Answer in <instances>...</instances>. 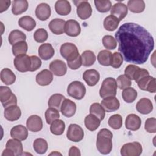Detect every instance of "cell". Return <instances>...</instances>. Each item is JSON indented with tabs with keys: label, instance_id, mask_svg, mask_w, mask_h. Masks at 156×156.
I'll return each instance as SVG.
<instances>
[{
	"label": "cell",
	"instance_id": "cell-1",
	"mask_svg": "<svg viewBox=\"0 0 156 156\" xmlns=\"http://www.w3.org/2000/svg\"><path fill=\"white\" fill-rule=\"evenodd\" d=\"M115 36L118 43V51L127 62L138 65L144 63L154 48L152 35L136 23H124Z\"/></svg>",
	"mask_w": 156,
	"mask_h": 156
},
{
	"label": "cell",
	"instance_id": "cell-2",
	"mask_svg": "<svg viewBox=\"0 0 156 156\" xmlns=\"http://www.w3.org/2000/svg\"><path fill=\"white\" fill-rule=\"evenodd\" d=\"M112 132L104 128L99 130L97 135L96 147L98 151L104 155H107L110 153L112 150Z\"/></svg>",
	"mask_w": 156,
	"mask_h": 156
},
{
	"label": "cell",
	"instance_id": "cell-3",
	"mask_svg": "<svg viewBox=\"0 0 156 156\" xmlns=\"http://www.w3.org/2000/svg\"><path fill=\"white\" fill-rule=\"evenodd\" d=\"M117 83L113 77H107L105 79L99 90V95L102 98L110 96H115L117 92Z\"/></svg>",
	"mask_w": 156,
	"mask_h": 156
},
{
	"label": "cell",
	"instance_id": "cell-4",
	"mask_svg": "<svg viewBox=\"0 0 156 156\" xmlns=\"http://www.w3.org/2000/svg\"><path fill=\"white\" fill-rule=\"evenodd\" d=\"M60 52L67 62L75 60L80 55L77 46L71 43L62 44L60 48Z\"/></svg>",
	"mask_w": 156,
	"mask_h": 156
},
{
	"label": "cell",
	"instance_id": "cell-5",
	"mask_svg": "<svg viewBox=\"0 0 156 156\" xmlns=\"http://www.w3.org/2000/svg\"><path fill=\"white\" fill-rule=\"evenodd\" d=\"M66 91L69 96L77 100H80L85 95L86 88L83 83L76 80L69 84Z\"/></svg>",
	"mask_w": 156,
	"mask_h": 156
},
{
	"label": "cell",
	"instance_id": "cell-6",
	"mask_svg": "<svg viewBox=\"0 0 156 156\" xmlns=\"http://www.w3.org/2000/svg\"><path fill=\"white\" fill-rule=\"evenodd\" d=\"M0 101L5 108L17 104V98L12 90L5 86L0 87Z\"/></svg>",
	"mask_w": 156,
	"mask_h": 156
},
{
	"label": "cell",
	"instance_id": "cell-7",
	"mask_svg": "<svg viewBox=\"0 0 156 156\" xmlns=\"http://www.w3.org/2000/svg\"><path fill=\"white\" fill-rule=\"evenodd\" d=\"M120 151L122 156H139L142 153L143 148L140 143L135 141L124 144Z\"/></svg>",
	"mask_w": 156,
	"mask_h": 156
},
{
	"label": "cell",
	"instance_id": "cell-8",
	"mask_svg": "<svg viewBox=\"0 0 156 156\" xmlns=\"http://www.w3.org/2000/svg\"><path fill=\"white\" fill-rule=\"evenodd\" d=\"M13 65L16 69L20 72L24 73L29 71L31 66L30 57L27 54L16 56L13 60Z\"/></svg>",
	"mask_w": 156,
	"mask_h": 156
},
{
	"label": "cell",
	"instance_id": "cell-9",
	"mask_svg": "<svg viewBox=\"0 0 156 156\" xmlns=\"http://www.w3.org/2000/svg\"><path fill=\"white\" fill-rule=\"evenodd\" d=\"M84 136V132L82 128L78 124H71L66 132L67 138L73 142L80 141Z\"/></svg>",
	"mask_w": 156,
	"mask_h": 156
},
{
	"label": "cell",
	"instance_id": "cell-10",
	"mask_svg": "<svg viewBox=\"0 0 156 156\" xmlns=\"http://www.w3.org/2000/svg\"><path fill=\"white\" fill-rule=\"evenodd\" d=\"M77 15L82 20H85L90 18L92 14V8L90 4L87 1H77Z\"/></svg>",
	"mask_w": 156,
	"mask_h": 156
},
{
	"label": "cell",
	"instance_id": "cell-11",
	"mask_svg": "<svg viewBox=\"0 0 156 156\" xmlns=\"http://www.w3.org/2000/svg\"><path fill=\"white\" fill-rule=\"evenodd\" d=\"M43 126L42 119L38 115H31L26 121V127L27 129L31 132H39L42 129Z\"/></svg>",
	"mask_w": 156,
	"mask_h": 156
},
{
	"label": "cell",
	"instance_id": "cell-12",
	"mask_svg": "<svg viewBox=\"0 0 156 156\" xmlns=\"http://www.w3.org/2000/svg\"><path fill=\"white\" fill-rule=\"evenodd\" d=\"M49 69L56 76H63L67 71V67L66 63L58 59H56L51 62L49 64Z\"/></svg>",
	"mask_w": 156,
	"mask_h": 156
},
{
	"label": "cell",
	"instance_id": "cell-13",
	"mask_svg": "<svg viewBox=\"0 0 156 156\" xmlns=\"http://www.w3.org/2000/svg\"><path fill=\"white\" fill-rule=\"evenodd\" d=\"M101 104L105 111L107 112L116 111L120 106L119 101L115 96H110L104 98L101 101Z\"/></svg>",
	"mask_w": 156,
	"mask_h": 156
},
{
	"label": "cell",
	"instance_id": "cell-14",
	"mask_svg": "<svg viewBox=\"0 0 156 156\" xmlns=\"http://www.w3.org/2000/svg\"><path fill=\"white\" fill-rule=\"evenodd\" d=\"M81 32L79 23L74 20H69L66 21L65 25V32L70 37H77Z\"/></svg>",
	"mask_w": 156,
	"mask_h": 156
},
{
	"label": "cell",
	"instance_id": "cell-15",
	"mask_svg": "<svg viewBox=\"0 0 156 156\" xmlns=\"http://www.w3.org/2000/svg\"><path fill=\"white\" fill-rule=\"evenodd\" d=\"M76 104L75 102L69 99H65L61 107L60 112L62 115L66 117L70 118L74 115L76 112Z\"/></svg>",
	"mask_w": 156,
	"mask_h": 156
},
{
	"label": "cell",
	"instance_id": "cell-16",
	"mask_svg": "<svg viewBox=\"0 0 156 156\" xmlns=\"http://www.w3.org/2000/svg\"><path fill=\"white\" fill-rule=\"evenodd\" d=\"M127 13L128 9L127 5L120 2L115 3L110 9L111 15L116 16L119 21L126 16Z\"/></svg>",
	"mask_w": 156,
	"mask_h": 156
},
{
	"label": "cell",
	"instance_id": "cell-17",
	"mask_svg": "<svg viewBox=\"0 0 156 156\" xmlns=\"http://www.w3.org/2000/svg\"><path fill=\"white\" fill-rule=\"evenodd\" d=\"M83 79L90 87L96 85L100 79L99 72L94 69L86 70L83 74Z\"/></svg>",
	"mask_w": 156,
	"mask_h": 156
},
{
	"label": "cell",
	"instance_id": "cell-18",
	"mask_svg": "<svg viewBox=\"0 0 156 156\" xmlns=\"http://www.w3.org/2000/svg\"><path fill=\"white\" fill-rule=\"evenodd\" d=\"M4 115L7 120L14 121L20 119L21 115V111L17 105H13L5 108Z\"/></svg>",
	"mask_w": 156,
	"mask_h": 156
},
{
	"label": "cell",
	"instance_id": "cell-19",
	"mask_svg": "<svg viewBox=\"0 0 156 156\" xmlns=\"http://www.w3.org/2000/svg\"><path fill=\"white\" fill-rule=\"evenodd\" d=\"M35 13L38 20L40 21H46L51 16V7L46 3H41L37 6Z\"/></svg>",
	"mask_w": 156,
	"mask_h": 156
},
{
	"label": "cell",
	"instance_id": "cell-20",
	"mask_svg": "<svg viewBox=\"0 0 156 156\" xmlns=\"http://www.w3.org/2000/svg\"><path fill=\"white\" fill-rule=\"evenodd\" d=\"M141 125V120L138 115L135 114H130L126 117L125 126L127 129L136 131L140 128Z\"/></svg>",
	"mask_w": 156,
	"mask_h": 156
},
{
	"label": "cell",
	"instance_id": "cell-21",
	"mask_svg": "<svg viewBox=\"0 0 156 156\" xmlns=\"http://www.w3.org/2000/svg\"><path fill=\"white\" fill-rule=\"evenodd\" d=\"M53 80V74L47 69H43L36 76V82L40 86H47Z\"/></svg>",
	"mask_w": 156,
	"mask_h": 156
},
{
	"label": "cell",
	"instance_id": "cell-22",
	"mask_svg": "<svg viewBox=\"0 0 156 156\" xmlns=\"http://www.w3.org/2000/svg\"><path fill=\"white\" fill-rule=\"evenodd\" d=\"M10 136L14 139L24 141L28 136L27 128L23 125L15 126L10 130Z\"/></svg>",
	"mask_w": 156,
	"mask_h": 156
},
{
	"label": "cell",
	"instance_id": "cell-23",
	"mask_svg": "<svg viewBox=\"0 0 156 156\" xmlns=\"http://www.w3.org/2000/svg\"><path fill=\"white\" fill-rule=\"evenodd\" d=\"M136 110L143 115L150 113L153 110V105L151 101L146 98H141L136 105Z\"/></svg>",
	"mask_w": 156,
	"mask_h": 156
},
{
	"label": "cell",
	"instance_id": "cell-24",
	"mask_svg": "<svg viewBox=\"0 0 156 156\" xmlns=\"http://www.w3.org/2000/svg\"><path fill=\"white\" fill-rule=\"evenodd\" d=\"M66 21L60 18H55L49 23L50 30L55 35H61L65 32V25Z\"/></svg>",
	"mask_w": 156,
	"mask_h": 156
},
{
	"label": "cell",
	"instance_id": "cell-25",
	"mask_svg": "<svg viewBox=\"0 0 156 156\" xmlns=\"http://www.w3.org/2000/svg\"><path fill=\"white\" fill-rule=\"evenodd\" d=\"M54 49L50 43H44L39 46V57L44 60H48L54 56Z\"/></svg>",
	"mask_w": 156,
	"mask_h": 156
},
{
	"label": "cell",
	"instance_id": "cell-26",
	"mask_svg": "<svg viewBox=\"0 0 156 156\" xmlns=\"http://www.w3.org/2000/svg\"><path fill=\"white\" fill-rule=\"evenodd\" d=\"M54 8L57 13L62 16L68 15L71 10V4L66 0H58L56 1Z\"/></svg>",
	"mask_w": 156,
	"mask_h": 156
},
{
	"label": "cell",
	"instance_id": "cell-27",
	"mask_svg": "<svg viewBox=\"0 0 156 156\" xmlns=\"http://www.w3.org/2000/svg\"><path fill=\"white\" fill-rule=\"evenodd\" d=\"M29 4L26 0H14L12 1V12L15 15H19L25 12L28 9Z\"/></svg>",
	"mask_w": 156,
	"mask_h": 156
},
{
	"label": "cell",
	"instance_id": "cell-28",
	"mask_svg": "<svg viewBox=\"0 0 156 156\" xmlns=\"http://www.w3.org/2000/svg\"><path fill=\"white\" fill-rule=\"evenodd\" d=\"M85 126L86 128L90 131L96 130L100 126L101 120L95 115L89 114L85 118Z\"/></svg>",
	"mask_w": 156,
	"mask_h": 156
},
{
	"label": "cell",
	"instance_id": "cell-29",
	"mask_svg": "<svg viewBox=\"0 0 156 156\" xmlns=\"http://www.w3.org/2000/svg\"><path fill=\"white\" fill-rule=\"evenodd\" d=\"M6 148L11 150L15 155H21L23 152V144L20 140L16 139H10L7 141L6 145Z\"/></svg>",
	"mask_w": 156,
	"mask_h": 156
},
{
	"label": "cell",
	"instance_id": "cell-30",
	"mask_svg": "<svg viewBox=\"0 0 156 156\" xmlns=\"http://www.w3.org/2000/svg\"><path fill=\"white\" fill-rule=\"evenodd\" d=\"M18 25L27 31H32L36 26V21L30 16H24L19 19Z\"/></svg>",
	"mask_w": 156,
	"mask_h": 156
},
{
	"label": "cell",
	"instance_id": "cell-31",
	"mask_svg": "<svg viewBox=\"0 0 156 156\" xmlns=\"http://www.w3.org/2000/svg\"><path fill=\"white\" fill-rule=\"evenodd\" d=\"M1 80L5 85H10L15 83L16 76L9 68H4L1 71Z\"/></svg>",
	"mask_w": 156,
	"mask_h": 156
},
{
	"label": "cell",
	"instance_id": "cell-32",
	"mask_svg": "<svg viewBox=\"0 0 156 156\" xmlns=\"http://www.w3.org/2000/svg\"><path fill=\"white\" fill-rule=\"evenodd\" d=\"M119 23V20L116 16L110 15L105 18L103 25L105 30L112 32L117 29Z\"/></svg>",
	"mask_w": 156,
	"mask_h": 156
},
{
	"label": "cell",
	"instance_id": "cell-33",
	"mask_svg": "<svg viewBox=\"0 0 156 156\" xmlns=\"http://www.w3.org/2000/svg\"><path fill=\"white\" fill-rule=\"evenodd\" d=\"M127 7L130 12L140 13L144 11L145 3L143 0H129L127 2Z\"/></svg>",
	"mask_w": 156,
	"mask_h": 156
},
{
	"label": "cell",
	"instance_id": "cell-34",
	"mask_svg": "<svg viewBox=\"0 0 156 156\" xmlns=\"http://www.w3.org/2000/svg\"><path fill=\"white\" fill-rule=\"evenodd\" d=\"M26 39V34L22 31L16 29L11 31L8 37L9 42L12 46L18 42L25 41Z\"/></svg>",
	"mask_w": 156,
	"mask_h": 156
},
{
	"label": "cell",
	"instance_id": "cell-35",
	"mask_svg": "<svg viewBox=\"0 0 156 156\" xmlns=\"http://www.w3.org/2000/svg\"><path fill=\"white\" fill-rule=\"evenodd\" d=\"M65 129V124L61 119L54 121L50 126L51 132L55 135H61L63 133Z\"/></svg>",
	"mask_w": 156,
	"mask_h": 156
},
{
	"label": "cell",
	"instance_id": "cell-36",
	"mask_svg": "<svg viewBox=\"0 0 156 156\" xmlns=\"http://www.w3.org/2000/svg\"><path fill=\"white\" fill-rule=\"evenodd\" d=\"M34 151L39 154H44L48 150V144L47 141L41 138H37L33 143Z\"/></svg>",
	"mask_w": 156,
	"mask_h": 156
},
{
	"label": "cell",
	"instance_id": "cell-37",
	"mask_svg": "<svg viewBox=\"0 0 156 156\" xmlns=\"http://www.w3.org/2000/svg\"><path fill=\"white\" fill-rule=\"evenodd\" d=\"M82 63L84 66H90L96 61V55L94 52L90 50L85 51L81 55Z\"/></svg>",
	"mask_w": 156,
	"mask_h": 156
},
{
	"label": "cell",
	"instance_id": "cell-38",
	"mask_svg": "<svg viewBox=\"0 0 156 156\" xmlns=\"http://www.w3.org/2000/svg\"><path fill=\"white\" fill-rule=\"evenodd\" d=\"M65 99V97L62 94L55 93L52 94L49 99L48 106L49 107H53L56 109L60 108L61 105Z\"/></svg>",
	"mask_w": 156,
	"mask_h": 156
},
{
	"label": "cell",
	"instance_id": "cell-39",
	"mask_svg": "<svg viewBox=\"0 0 156 156\" xmlns=\"http://www.w3.org/2000/svg\"><path fill=\"white\" fill-rule=\"evenodd\" d=\"M137 91L135 89L132 87H128L125 89L122 92V97L124 101L127 103H132L137 98Z\"/></svg>",
	"mask_w": 156,
	"mask_h": 156
},
{
	"label": "cell",
	"instance_id": "cell-40",
	"mask_svg": "<svg viewBox=\"0 0 156 156\" xmlns=\"http://www.w3.org/2000/svg\"><path fill=\"white\" fill-rule=\"evenodd\" d=\"M112 52L108 50H102L98 55V62L103 66H109L110 65Z\"/></svg>",
	"mask_w": 156,
	"mask_h": 156
},
{
	"label": "cell",
	"instance_id": "cell-41",
	"mask_svg": "<svg viewBox=\"0 0 156 156\" xmlns=\"http://www.w3.org/2000/svg\"><path fill=\"white\" fill-rule=\"evenodd\" d=\"M28 49L27 43L25 41L18 42L12 46V53L13 55L18 56L19 55L26 54Z\"/></svg>",
	"mask_w": 156,
	"mask_h": 156
},
{
	"label": "cell",
	"instance_id": "cell-42",
	"mask_svg": "<svg viewBox=\"0 0 156 156\" xmlns=\"http://www.w3.org/2000/svg\"><path fill=\"white\" fill-rule=\"evenodd\" d=\"M90 113L97 116L101 121L104 119L105 115V111L99 103H93L90 107Z\"/></svg>",
	"mask_w": 156,
	"mask_h": 156
},
{
	"label": "cell",
	"instance_id": "cell-43",
	"mask_svg": "<svg viewBox=\"0 0 156 156\" xmlns=\"http://www.w3.org/2000/svg\"><path fill=\"white\" fill-rule=\"evenodd\" d=\"M59 111L55 108L49 107L45 112V118L48 124H51L54 121L59 119Z\"/></svg>",
	"mask_w": 156,
	"mask_h": 156
},
{
	"label": "cell",
	"instance_id": "cell-44",
	"mask_svg": "<svg viewBox=\"0 0 156 156\" xmlns=\"http://www.w3.org/2000/svg\"><path fill=\"white\" fill-rule=\"evenodd\" d=\"M108 126L115 130L119 129L122 126V118L119 114L111 116L108 120Z\"/></svg>",
	"mask_w": 156,
	"mask_h": 156
},
{
	"label": "cell",
	"instance_id": "cell-45",
	"mask_svg": "<svg viewBox=\"0 0 156 156\" xmlns=\"http://www.w3.org/2000/svg\"><path fill=\"white\" fill-rule=\"evenodd\" d=\"M94 2L97 10L101 13H106L108 12L112 8V2L109 0H107V1L95 0Z\"/></svg>",
	"mask_w": 156,
	"mask_h": 156
},
{
	"label": "cell",
	"instance_id": "cell-46",
	"mask_svg": "<svg viewBox=\"0 0 156 156\" xmlns=\"http://www.w3.org/2000/svg\"><path fill=\"white\" fill-rule=\"evenodd\" d=\"M102 42L104 46L109 50H113L117 46L116 40L112 35H105L102 39Z\"/></svg>",
	"mask_w": 156,
	"mask_h": 156
},
{
	"label": "cell",
	"instance_id": "cell-47",
	"mask_svg": "<svg viewBox=\"0 0 156 156\" xmlns=\"http://www.w3.org/2000/svg\"><path fill=\"white\" fill-rule=\"evenodd\" d=\"M48 38V32L43 28L37 29L34 34V38L38 43H43L47 40Z\"/></svg>",
	"mask_w": 156,
	"mask_h": 156
},
{
	"label": "cell",
	"instance_id": "cell-48",
	"mask_svg": "<svg viewBox=\"0 0 156 156\" xmlns=\"http://www.w3.org/2000/svg\"><path fill=\"white\" fill-rule=\"evenodd\" d=\"M116 81L118 88L121 90H124L126 88L130 87L132 84L131 80L129 79L125 74L119 76Z\"/></svg>",
	"mask_w": 156,
	"mask_h": 156
},
{
	"label": "cell",
	"instance_id": "cell-49",
	"mask_svg": "<svg viewBox=\"0 0 156 156\" xmlns=\"http://www.w3.org/2000/svg\"><path fill=\"white\" fill-rule=\"evenodd\" d=\"M123 62V57L122 55L118 52H115L112 55L110 66L114 68H119Z\"/></svg>",
	"mask_w": 156,
	"mask_h": 156
},
{
	"label": "cell",
	"instance_id": "cell-50",
	"mask_svg": "<svg viewBox=\"0 0 156 156\" xmlns=\"http://www.w3.org/2000/svg\"><path fill=\"white\" fill-rule=\"evenodd\" d=\"M140 67L135 65H129L124 70V74L130 80H134L136 72Z\"/></svg>",
	"mask_w": 156,
	"mask_h": 156
},
{
	"label": "cell",
	"instance_id": "cell-51",
	"mask_svg": "<svg viewBox=\"0 0 156 156\" xmlns=\"http://www.w3.org/2000/svg\"><path fill=\"white\" fill-rule=\"evenodd\" d=\"M144 129L149 133L156 132V119L155 118H147L145 122Z\"/></svg>",
	"mask_w": 156,
	"mask_h": 156
},
{
	"label": "cell",
	"instance_id": "cell-52",
	"mask_svg": "<svg viewBox=\"0 0 156 156\" xmlns=\"http://www.w3.org/2000/svg\"><path fill=\"white\" fill-rule=\"evenodd\" d=\"M30 57L31 60V66L29 71L34 72L39 69V68H40L42 62L41 59L36 55H32Z\"/></svg>",
	"mask_w": 156,
	"mask_h": 156
},
{
	"label": "cell",
	"instance_id": "cell-53",
	"mask_svg": "<svg viewBox=\"0 0 156 156\" xmlns=\"http://www.w3.org/2000/svg\"><path fill=\"white\" fill-rule=\"evenodd\" d=\"M154 77L151 76H146L143 78H141L140 80H138L136 83L138 84V87L143 91H146L148 84L151 82V80L153 79Z\"/></svg>",
	"mask_w": 156,
	"mask_h": 156
},
{
	"label": "cell",
	"instance_id": "cell-54",
	"mask_svg": "<svg viewBox=\"0 0 156 156\" xmlns=\"http://www.w3.org/2000/svg\"><path fill=\"white\" fill-rule=\"evenodd\" d=\"M67 65L68 67L73 70H76L79 69L82 65V58L81 56L79 55L77 58L75 60L71 61V62H67Z\"/></svg>",
	"mask_w": 156,
	"mask_h": 156
},
{
	"label": "cell",
	"instance_id": "cell-55",
	"mask_svg": "<svg viewBox=\"0 0 156 156\" xmlns=\"http://www.w3.org/2000/svg\"><path fill=\"white\" fill-rule=\"evenodd\" d=\"M11 3L10 0H1L0 1V12L2 13L3 12L7 10Z\"/></svg>",
	"mask_w": 156,
	"mask_h": 156
},
{
	"label": "cell",
	"instance_id": "cell-56",
	"mask_svg": "<svg viewBox=\"0 0 156 156\" xmlns=\"http://www.w3.org/2000/svg\"><path fill=\"white\" fill-rule=\"evenodd\" d=\"M147 91H149L151 93H154L156 91V85H155V78L153 77V79L151 80L149 83L148 84Z\"/></svg>",
	"mask_w": 156,
	"mask_h": 156
},
{
	"label": "cell",
	"instance_id": "cell-57",
	"mask_svg": "<svg viewBox=\"0 0 156 156\" xmlns=\"http://www.w3.org/2000/svg\"><path fill=\"white\" fill-rule=\"evenodd\" d=\"M68 155L69 156H74V155H76V156H80L81 155L80 154V150L76 146H72L71 147H70L69 150V153H68Z\"/></svg>",
	"mask_w": 156,
	"mask_h": 156
},
{
	"label": "cell",
	"instance_id": "cell-58",
	"mask_svg": "<svg viewBox=\"0 0 156 156\" xmlns=\"http://www.w3.org/2000/svg\"><path fill=\"white\" fill-rule=\"evenodd\" d=\"M1 155L2 156H4V155H5V156H10V155H12V156H13V155H14V153L11 150H10L9 149L6 148L5 150H4V151H3V152H2Z\"/></svg>",
	"mask_w": 156,
	"mask_h": 156
},
{
	"label": "cell",
	"instance_id": "cell-59",
	"mask_svg": "<svg viewBox=\"0 0 156 156\" xmlns=\"http://www.w3.org/2000/svg\"><path fill=\"white\" fill-rule=\"evenodd\" d=\"M49 155H62V154H60L59 152H57V151H55V152H53L51 153Z\"/></svg>",
	"mask_w": 156,
	"mask_h": 156
}]
</instances>
